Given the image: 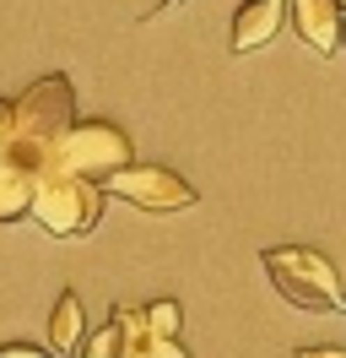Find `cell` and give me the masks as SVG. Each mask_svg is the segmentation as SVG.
Here are the masks:
<instances>
[{"label": "cell", "instance_id": "6da1fadb", "mask_svg": "<svg viewBox=\"0 0 346 358\" xmlns=\"http://www.w3.org/2000/svg\"><path fill=\"white\" fill-rule=\"evenodd\" d=\"M11 120H17V141L22 152H33L38 163L54 169V152H60L65 131L76 125V87L65 71H49L38 82H27L22 98H11Z\"/></svg>", "mask_w": 346, "mask_h": 358}, {"label": "cell", "instance_id": "7a4b0ae2", "mask_svg": "<svg viewBox=\"0 0 346 358\" xmlns=\"http://www.w3.org/2000/svg\"><path fill=\"white\" fill-rule=\"evenodd\" d=\"M260 266L271 277V288L298 304V310H319V315H341L346 310V293H341V277L330 266V255L308 245H271L260 250Z\"/></svg>", "mask_w": 346, "mask_h": 358}, {"label": "cell", "instance_id": "3957f363", "mask_svg": "<svg viewBox=\"0 0 346 358\" xmlns=\"http://www.w3.org/2000/svg\"><path fill=\"white\" fill-rule=\"evenodd\" d=\"M27 217L43 234H54V239H82L103 217V185H92L82 174H65V169H49L38 179V196H33Z\"/></svg>", "mask_w": 346, "mask_h": 358}, {"label": "cell", "instance_id": "277c9868", "mask_svg": "<svg viewBox=\"0 0 346 358\" xmlns=\"http://www.w3.org/2000/svg\"><path fill=\"white\" fill-rule=\"evenodd\" d=\"M135 163V141L130 131H119L114 120H76L70 131H65L60 152H54V169L65 174H82L92 185H108V179L130 169Z\"/></svg>", "mask_w": 346, "mask_h": 358}, {"label": "cell", "instance_id": "5b68a950", "mask_svg": "<svg viewBox=\"0 0 346 358\" xmlns=\"http://www.w3.org/2000/svg\"><path fill=\"white\" fill-rule=\"evenodd\" d=\"M103 196H119L141 212H184V206H195V185L163 163H130L103 185Z\"/></svg>", "mask_w": 346, "mask_h": 358}, {"label": "cell", "instance_id": "8992f818", "mask_svg": "<svg viewBox=\"0 0 346 358\" xmlns=\"http://www.w3.org/2000/svg\"><path fill=\"white\" fill-rule=\"evenodd\" d=\"M287 22L314 55H341L346 49V6L341 0H287Z\"/></svg>", "mask_w": 346, "mask_h": 358}, {"label": "cell", "instance_id": "52a82bcc", "mask_svg": "<svg viewBox=\"0 0 346 358\" xmlns=\"http://www.w3.org/2000/svg\"><path fill=\"white\" fill-rule=\"evenodd\" d=\"M49 174V163H38L33 152H0V223H22L33 212V196H38V179Z\"/></svg>", "mask_w": 346, "mask_h": 358}, {"label": "cell", "instance_id": "ba28073f", "mask_svg": "<svg viewBox=\"0 0 346 358\" xmlns=\"http://www.w3.org/2000/svg\"><path fill=\"white\" fill-rule=\"evenodd\" d=\"M281 22H287V0H243L233 17V33H227V49L233 55H255V49H265L281 33Z\"/></svg>", "mask_w": 346, "mask_h": 358}, {"label": "cell", "instance_id": "9c48e42d", "mask_svg": "<svg viewBox=\"0 0 346 358\" xmlns=\"http://www.w3.org/2000/svg\"><path fill=\"white\" fill-rule=\"evenodd\" d=\"M86 342V315H82V299L65 288L54 299V310H49V353L54 358H70L76 348Z\"/></svg>", "mask_w": 346, "mask_h": 358}, {"label": "cell", "instance_id": "30bf717a", "mask_svg": "<svg viewBox=\"0 0 346 358\" xmlns=\"http://www.w3.org/2000/svg\"><path fill=\"white\" fill-rule=\"evenodd\" d=\"M135 304H119V310L108 315V326H98V331L82 342V358H125L130 348V326H135Z\"/></svg>", "mask_w": 346, "mask_h": 358}, {"label": "cell", "instance_id": "8fae6325", "mask_svg": "<svg viewBox=\"0 0 346 358\" xmlns=\"http://www.w3.org/2000/svg\"><path fill=\"white\" fill-rule=\"evenodd\" d=\"M141 326H146L151 342H179V326H184L179 299H151L146 310H141Z\"/></svg>", "mask_w": 346, "mask_h": 358}, {"label": "cell", "instance_id": "7c38bea8", "mask_svg": "<svg viewBox=\"0 0 346 358\" xmlns=\"http://www.w3.org/2000/svg\"><path fill=\"white\" fill-rule=\"evenodd\" d=\"M17 141V120H11V98H0V152H11Z\"/></svg>", "mask_w": 346, "mask_h": 358}, {"label": "cell", "instance_id": "4fadbf2b", "mask_svg": "<svg viewBox=\"0 0 346 358\" xmlns=\"http://www.w3.org/2000/svg\"><path fill=\"white\" fill-rule=\"evenodd\" d=\"M0 358H54L49 348H27V342H0Z\"/></svg>", "mask_w": 346, "mask_h": 358}, {"label": "cell", "instance_id": "5bb4252c", "mask_svg": "<svg viewBox=\"0 0 346 358\" xmlns=\"http://www.w3.org/2000/svg\"><path fill=\"white\" fill-rule=\"evenodd\" d=\"M146 353H151V358H190L184 348H179V342H151Z\"/></svg>", "mask_w": 346, "mask_h": 358}, {"label": "cell", "instance_id": "9a60e30c", "mask_svg": "<svg viewBox=\"0 0 346 358\" xmlns=\"http://www.w3.org/2000/svg\"><path fill=\"white\" fill-rule=\"evenodd\" d=\"M298 358H346V348H298Z\"/></svg>", "mask_w": 346, "mask_h": 358}]
</instances>
